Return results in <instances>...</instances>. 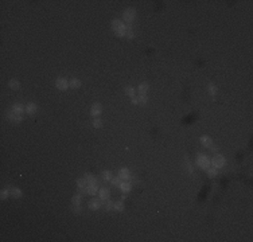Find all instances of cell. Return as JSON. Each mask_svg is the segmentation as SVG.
I'll list each match as a JSON object with an SVG mask.
<instances>
[{
  "instance_id": "16",
  "label": "cell",
  "mask_w": 253,
  "mask_h": 242,
  "mask_svg": "<svg viewBox=\"0 0 253 242\" xmlns=\"http://www.w3.org/2000/svg\"><path fill=\"white\" fill-rule=\"evenodd\" d=\"M12 110H14V112H16V113H19V114H22L23 112H26V108L22 105L20 102H16V104H14V105H12Z\"/></svg>"
},
{
  "instance_id": "18",
  "label": "cell",
  "mask_w": 253,
  "mask_h": 242,
  "mask_svg": "<svg viewBox=\"0 0 253 242\" xmlns=\"http://www.w3.org/2000/svg\"><path fill=\"white\" fill-rule=\"evenodd\" d=\"M8 86H10V89H12V90H18V89L20 88V82L16 80H10L8 81Z\"/></svg>"
},
{
  "instance_id": "22",
  "label": "cell",
  "mask_w": 253,
  "mask_h": 242,
  "mask_svg": "<svg viewBox=\"0 0 253 242\" xmlns=\"http://www.w3.org/2000/svg\"><path fill=\"white\" fill-rule=\"evenodd\" d=\"M206 172H208V175L210 176V178H215V176L218 175V169L217 168H214L213 165H210L208 169H206Z\"/></svg>"
},
{
  "instance_id": "10",
  "label": "cell",
  "mask_w": 253,
  "mask_h": 242,
  "mask_svg": "<svg viewBox=\"0 0 253 242\" xmlns=\"http://www.w3.org/2000/svg\"><path fill=\"white\" fill-rule=\"evenodd\" d=\"M119 188L123 191V194H128L131 190H132V183H131L129 180H123L121 184L119 186Z\"/></svg>"
},
{
  "instance_id": "3",
  "label": "cell",
  "mask_w": 253,
  "mask_h": 242,
  "mask_svg": "<svg viewBox=\"0 0 253 242\" xmlns=\"http://www.w3.org/2000/svg\"><path fill=\"white\" fill-rule=\"evenodd\" d=\"M210 163H211V165L214 167V168H217V169H219V168H222L224 165L226 164V159L222 156V155H214L213 156V159L210 160Z\"/></svg>"
},
{
  "instance_id": "21",
  "label": "cell",
  "mask_w": 253,
  "mask_h": 242,
  "mask_svg": "<svg viewBox=\"0 0 253 242\" xmlns=\"http://www.w3.org/2000/svg\"><path fill=\"white\" fill-rule=\"evenodd\" d=\"M81 199H82L81 192H78L77 195H74L73 199H71V203H73V206H81Z\"/></svg>"
},
{
  "instance_id": "7",
  "label": "cell",
  "mask_w": 253,
  "mask_h": 242,
  "mask_svg": "<svg viewBox=\"0 0 253 242\" xmlns=\"http://www.w3.org/2000/svg\"><path fill=\"white\" fill-rule=\"evenodd\" d=\"M99 197H100V199L105 203V200H108L109 198H110V191H109V188H105V187L100 188L99 190Z\"/></svg>"
},
{
  "instance_id": "12",
  "label": "cell",
  "mask_w": 253,
  "mask_h": 242,
  "mask_svg": "<svg viewBox=\"0 0 253 242\" xmlns=\"http://www.w3.org/2000/svg\"><path fill=\"white\" fill-rule=\"evenodd\" d=\"M117 176H119L121 180H129L131 172H129V169H128V168H121L119 171V175H117Z\"/></svg>"
},
{
  "instance_id": "30",
  "label": "cell",
  "mask_w": 253,
  "mask_h": 242,
  "mask_svg": "<svg viewBox=\"0 0 253 242\" xmlns=\"http://www.w3.org/2000/svg\"><path fill=\"white\" fill-rule=\"evenodd\" d=\"M8 195H10V190L8 188L1 190V192H0V198H1V199H7Z\"/></svg>"
},
{
  "instance_id": "9",
  "label": "cell",
  "mask_w": 253,
  "mask_h": 242,
  "mask_svg": "<svg viewBox=\"0 0 253 242\" xmlns=\"http://www.w3.org/2000/svg\"><path fill=\"white\" fill-rule=\"evenodd\" d=\"M102 203H104V202H102L100 198H93V199H90V202H89V209H90V210H99Z\"/></svg>"
},
{
  "instance_id": "19",
  "label": "cell",
  "mask_w": 253,
  "mask_h": 242,
  "mask_svg": "<svg viewBox=\"0 0 253 242\" xmlns=\"http://www.w3.org/2000/svg\"><path fill=\"white\" fill-rule=\"evenodd\" d=\"M26 112H27L28 114H34V113L36 112V105L34 102H28L27 106H26Z\"/></svg>"
},
{
  "instance_id": "17",
  "label": "cell",
  "mask_w": 253,
  "mask_h": 242,
  "mask_svg": "<svg viewBox=\"0 0 253 242\" xmlns=\"http://www.w3.org/2000/svg\"><path fill=\"white\" fill-rule=\"evenodd\" d=\"M201 143H202V145H203V147L210 148L211 144H213V140H211L209 136H201Z\"/></svg>"
},
{
  "instance_id": "35",
  "label": "cell",
  "mask_w": 253,
  "mask_h": 242,
  "mask_svg": "<svg viewBox=\"0 0 253 242\" xmlns=\"http://www.w3.org/2000/svg\"><path fill=\"white\" fill-rule=\"evenodd\" d=\"M132 104H139V98L137 97H132Z\"/></svg>"
},
{
  "instance_id": "14",
  "label": "cell",
  "mask_w": 253,
  "mask_h": 242,
  "mask_svg": "<svg viewBox=\"0 0 253 242\" xmlns=\"http://www.w3.org/2000/svg\"><path fill=\"white\" fill-rule=\"evenodd\" d=\"M148 89H150V84H148V82H141V84L139 85L137 90H139V93H140V94H147Z\"/></svg>"
},
{
  "instance_id": "29",
  "label": "cell",
  "mask_w": 253,
  "mask_h": 242,
  "mask_svg": "<svg viewBox=\"0 0 253 242\" xmlns=\"http://www.w3.org/2000/svg\"><path fill=\"white\" fill-rule=\"evenodd\" d=\"M92 124H93L94 128H102V125H104V124H102V120H100V119H94Z\"/></svg>"
},
{
  "instance_id": "32",
  "label": "cell",
  "mask_w": 253,
  "mask_h": 242,
  "mask_svg": "<svg viewBox=\"0 0 253 242\" xmlns=\"http://www.w3.org/2000/svg\"><path fill=\"white\" fill-rule=\"evenodd\" d=\"M208 89H209V93H210L211 96H214L215 93H217V86H215V85H213V84L209 85Z\"/></svg>"
},
{
  "instance_id": "20",
  "label": "cell",
  "mask_w": 253,
  "mask_h": 242,
  "mask_svg": "<svg viewBox=\"0 0 253 242\" xmlns=\"http://www.w3.org/2000/svg\"><path fill=\"white\" fill-rule=\"evenodd\" d=\"M69 86H70L71 89H78L81 86V81L78 80V78H71L70 82H69Z\"/></svg>"
},
{
  "instance_id": "33",
  "label": "cell",
  "mask_w": 253,
  "mask_h": 242,
  "mask_svg": "<svg viewBox=\"0 0 253 242\" xmlns=\"http://www.w3.org/2000/svg\"><path fill=\"white\" fill-rule=\"evenodd\" d=\"M113 204H115V202H112V200H106V206H105V210L106 211H110L113 210Z\"/></svg>"
},
{
  "instance_id": "6",
  "label": "cell",
  "mask_w": 253,
  "mask_h": 242,
  "mask_svg": "<svg viewBox=\"0 0 253 242\" xmlns=\"http://www.w3.org/2000/svg\"><path fill=\"white\" fill-rule=\"evenodd\" d=\"M7 117H8V120H10V121H14V123H20V121H22V114L14 112L12 109L7 112Z\"/></svg>"
},
{
  "instance_id": "28",
  "label": "cell",
  "mask_w": 253,
  "mask_h": 242,
  "mask_svg": "<svg viewBox=\"0 0 253 242\" xmlns=\"http://www.w3.org/2000/svg\"><path fill=\"white\" fill-rule=\"evenodd\" d=\"M102 178H104V179L105 180H109V182H110V180H112V172L110 171H104L102 172Z\"/></svg>"
},
{
  "instance_id": "26",
  "label": "cell",
  "mask_w": 253,
  "mask_h": 242,
  "mask_svg": "<svg viewBox=\"0 0 253 242\" xmlns=\"http://www.w3.org/2000/svg\"><path fill=\"white\" fill-rule=\"evenodd\" d=\"M125 93H126V96H129L131 98H132V97H135V89L132 88V86H126V88H125Z\"/></svg>"
},
{
  "instance_id": "13",
  "label": "cell",
  "mask_w": 253,
  "mask_h": 242,
  "mask_svg": "<svg viewBox=\"0 0 253 242\" xmlns=\"http://www.w3.org/2000/svg\"><path fill=\"white\" fill-rule=\"evenodd\" d=\"M22 190L18 188V187H11L10 188V197L15 198V199H18V198H22Z\"/></svg>"
},
{
  "instance_id": "15",
  "label": "cell",
  "mask_w": 253,
  "mask_h": 242,
  "mask_svg": "<svg viewBox=\"0 0 253 242\" xmlns=\"http://www.w3.org/2000/svg\"><path fill=\"white\" fill-rule=\"evenodd\" d=\"M77 186H78V191L80 192H82V191H85V187L88 186V182H86V179L85 178H80V179H77Z\"/></svg>"
},
{
  "instance_id": "25",
  "label": "cell",
  "mask_w": 253,
  "mask_h": 242,
  "mask_svg": "<svg viewBox=\"0 0 253 242\" xmlns=\"http://www.w3.org/2000/svg\"><path fill=\"white\" fill-rule=\"evenodd\" d=\"M125 36L128 39H132L133 38V31H132V27H131V24L126 26V32H125Z\"/></svg>"
},
{
  "instance_id": "2",
  "label": "cell",
  "mask_w": 253,
  "mask_h": 242,
  "mask_svg": "<svg viewBox=\"0 0 253 242\" xmlns=\"http://www.w3.org/2000/svg\"><path fill=\"white\" fill-rule=\"evenodd\" d=\"M195 163H197V165L201 169H208L209 167L211 165L210 159H209L206 155H201V153L197 156V160H195Z\"/></svg>"
},
{
  "instance_id": "8",
  "label": "cell",
  "mask_w": 253,
  "mask_h": 242,
  "mask_svg": "<svg viewBox=\"0 0 253 242\" xmlns=\"http://www.w3.org/2000/svg\"><path fill=\"white\" fill-rule=\"evenodd\" d=\"M102 112V105L100 104V102H94L93 105H92V109H90V114L93 117L99 116V114H101Z\"/></svg>"
},
{
  "instance_id": "23",
  "label": "cell",
  "mask_w": 253,
  "mask_h": 242,
  "mask_svg": "<svg viewBox=\"0 0 253 242\" xmlns=\"http://www.w3.org/2000/svg\"><path fill=\"white\" fill-rule=\"evenodd\" d=\"M113 210L119 211V213H121V211H124V203H123V200H119V202H115V204H113Z\"/></svg>"
},
{
  "instance_id": "1",
  "label": "cell",
  "mask_w": 253,
  "mask_h": 242,
  "mask_svg": "<svg viewBox=\"0 0 253 242\" xmlns=\"http://www.w3.org/2000/svg\"><path fill=\"white\" fill-rule=\"evenodd\" d=\"M112 30H113V32H115L117 36H125L126 26L124 24L121 20H119V19H115V20H112Z\"/></svg>"
},
{
  "instance_id": "34",
  "label": "cell",
  "mask_w": 253,
  "mask_h": 242,
  "mask_svg": "<svg viewBox=\"0 0 253 242\" xmlns=\"http://www.w3.org/2000/svg\"><path fill=\"white\" fill-rule=\"evenodd\" d=\"M71 210L74 211V213H75V214H78V213H80V206H74V207H71Z\"/></svg>"
},
{
  "instance_id": "4",
  "label": "cell",
  "mask_w": 253,
  "mask_h": 242,
  "mask_svg": "<svg viewBox=\"0 0 253 242\" xmlns=\"http://www.w3.org/2000/svg\"><path fill=\"white\" fill-rule=\"evenodd\" d=\"M123 18L128 24H131V23L135 20V18H136V11H135V8H126V10H124Z\"/></svg>"
},
{
  "instance_id": "24",
  "label": "cell",
  "mask_w": 253,
  "mask_h": 242,
  "mask_svg": "<svg viewBox=\"0 0 253 242\" xmlns=\"http://www.w3.org/2000/svg\"><path fill=\"white\" fill-rule=\"evenodd\" d=\"M85 179H86L88 184H94V183H97V179H96L92 174H86V175H85Z\"/></svg>"
},
{
  "instance_id": "11",
  "label": "cell",
  "mask_w": 253,
  "mask_h": 242,
  "mask_svg": "<svg viewBox=\"0 0 253 242\" xmlns=\"http://www.w3.org/2000/svg\"><path fill=\"white\" fill-rule=\"evenodd\" d=\"M85 192L89 194V195H93V197H94L96 194L99 192V187H97V183H94V184H88V186L85 187Z\"/></svg>"
},
{
  "instance_id": "27",
  "label": "cell",
  "mask_w": 253,
  "mask_h": 242,
  "mask_svg": "<svg viewBox=\"0 0 253 242\" xmlns=\"http://www.w3.org/2000/svg\"><path fill=\"white\" fill-rule=\"evenodd\" d=\"M137 98H139V104H141V105H147L148 100H147V96L145 94H140Z\"/></svg>"
},
{
  "instance_id": "31",
  "label": "cell",
  "mask_w": 253,
  "mask_h": 242,
  "mask_svg": "<svg viewBox=\"0 0 253 242\" xmlns=\"http://www.w3.org/2000/svg\"><path fill=\"white\" fill-rule=\"evenodd\" d=\"M121 182H123V180L120 179L119 176H116V178H112V180H110V183H112L113 186H116V187H119L120 184H121Z\"/></svg>"
},
{
  "instance_id": "5",
  "label": "cell",
  "mask_w": 253,
  "mask_h": 242,
  "mask_svg": "<svg viewBox=\"0 0 253 242\" xmlns=\"http://www.w3.org/2000/svg\"><path fill=\"white\" fill-rule=\"evenodd\" d=\"M55 86H57V89H59V90H66V89L69 88V82H67L65 78L58 77L55 80Z\"/></svg>"
}]
</instances>
